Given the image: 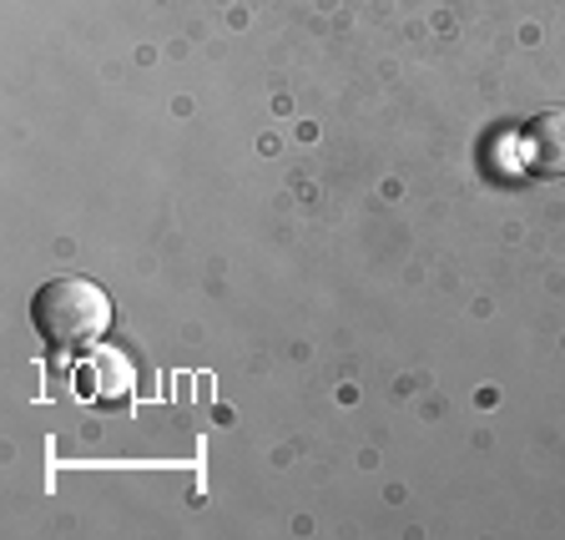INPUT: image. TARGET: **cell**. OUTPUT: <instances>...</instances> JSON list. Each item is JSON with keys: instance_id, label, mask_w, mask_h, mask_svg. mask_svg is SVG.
Masks as SVG:
<instances>
[{"instance_id": "obj_1", "label": "cell", "mask_w": 565, "mask_h": 540, "mask_svg": "<svg viewBox=\"0 0 565 540\" xmlns=\"http://www.w3.org/2000/svg\"><path fill=\"white\" fill-rule=\"evenodd\" d=\"M31 324L56 349H86L111 324V298L92 278H51L31 298Z\"/></svg>"}, {"instance_id": "obj_2", "label": "cell", "mask_w": 565, "mask_h": 540, "mask_svg": "<svg viewBox=\"0 0 565 540\" xmlns=\"http://www.w3.org/2000/svg\"><path fill=\"white\" fill-rule=\"evenodd\" d=\"M520 162H525L530 177L565 182V112H541V117H530L525 137H520Z\"/></svg>"}, {"instance_id": "obj_3", "label": "cell", "mask_w": 565, "mask_h": 540, "mask_svg": "<svg viewBox=\"0 0 565 540\" xmlns=\"http://www.w3.org/2000/svg\"><path fill=\"white\" fill-rule=\"evenodd\" d=\"M106 384H117V389H127V364H121L117 353H102V359H92V369L82 374V389L92 394V400H117Z\"/></svg>"}]
</instances>
